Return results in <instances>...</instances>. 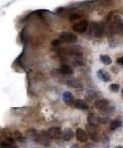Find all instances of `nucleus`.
I'll use <instances>...</instances> for the list:
<instances>
[{
  "label": "nucleus",
  "mask_w": 123,
  "mask_h": 148,
  "mask_svg": "<svg viewBox=\"0 0 123 148\" xmlns=\"http://www.w3.org/2000/svg\"><path fill=\"white\" fill-rule=\"evenodd\" d=\"M119 127H121V121L119 120H114L111 122L110 124V129L111 130H116L117 128H119Z\"/></svg>",
  "instance_id": "2eb2a0df"
},
{
  "label": "nucleus",
  "mask_w": 123,
  "mask_h": 148,
  "mask_svg": "<svg viewBox=\"0 0 123 148\" xmlns=\"http://www.w3.org/2000/svg\"><path fill=\"white\" fill-rule=\"evenodd\" d=\"M73 136H74L73 131L71 130L70 128H67V129H65L64 132H63V135H62V137H63V139H64V140H66V141H69V140L72 139Z\"/></svg>",
  "instance_id": "1a4fd4ad"
},
{
  "label": "nucleus",
  "mask_w": 123,
  "mask_h": 148,
  "mask_svg": "<svg viewBox=\"0 0 123 148\" xmlns=\"http://www.w3.org/2000/svg\"><path fill=\"white\" fill-rule=\"evenodd\" d=\"M59 72L64 75H71L73 74V69L71 68L70 65L65 64V65H62L61 68H59Z\"/></svg>",
  "instance_id": "f8f14e48"
},
{
  "label": "nucleus",
  "mask_w": 123,
  "mask_h": 148,
  "mask_svg": "<svg viewBox=\"0 0 123 148\" xmlns=\"http://www.w3.org/2000/svg\"><path fill=\"white\" fill-rule=\"evenodd\" d=\"M117 62H118V63H121V64L123 65V56H122V57H120V58L117 59Z\"/></svg>",
  "instance_id": "6ab92c4d"
},
{
  "label": "nucleus",
  "mask_w": 123,
  "mask_h": 148,
  "mask_svg": "<svg viewBox=\"0 0 123 148\" xmlns=\"http://www.w3.org/2000/svg\"><path fill=\"white\" fill-rule=\"evenodd\" d=\"M61 39L65 42H68V43H75L77 41V37L75 35H73L72 33H68V32H64L62 33L59 35Z\"/></svg>",
  "instance_id": "f257e3e1"
},
{
  "label": "nucleus",
  "mask_w": 123,
  "mask_h": 148,
  "mask_svg": "<svg viewBox=\"0 0 123 148\" xmlns=\"http://www.w3.org/2000/svg\"><path fill=\"white\" fill-rule=\"evenodd\" d=\"M0 146H1V148H18V146L10 141H3Z\"/></svg>",
  "instance_id": "ddd939ff"
},
{
  "label": "nucleus",
  "mask_w": 123,
  "mask_h": 148,
  "mask_svg": "<svg viewBox=\"0 0 123 148\" xmlns=\"http://www.w3.org/2000/svg\"><path fill=\"white\" fill-rule=\"evenodd\" d=\"M122 95H123V90H122Z\"/></svg>",
  "instance_id": "4be33fe9"
},
{
  "label": "nucleus",
  "mask_w": 123,
  "mask_h": 148,
  "mask_svg": "<svg viewBox=\"0 0 123 148\" xmlns=\"http://www.w3.org/2000/svg\"><path fill=\"white\" fill-rule=\"evenodd\" d=\"M70 148H78V146H77L76 145V144H73V145L72 146H71V147Z\"/></svg>",
  "instance_id": "aec40b11"
},
{
  "label": "nucleus",
  "mask_w": 123,
  "mask_h": 148,
  "mask_svg": "<svg viewBox=\"0 0 123 148\" xmlns=\"http://www.w3.org/2000/svg\"><path fill=\"white\" fill-rule=\"evenodd\" d=\"M108 106H109V102H108L107 99H101V100H97L95 102V107L100 110H106Z\"/></svg>",
  "instance_id": "6e6552de"
},
{
  "label": "nucleus",
  "mask_w": 123,
  "mask_h": 148,
  "mask_svg": "<svg viewBox=\"0 0 123 148\" xmlns=\"http://www.w3.org/2000/svg\"><path fill=\"white\" fill-rule=\"evenodd\" d=\"M47 134H48L49 138H51V139H59V138H62V135H63L61 129L55 128V127L49 129Z\"/></svg>",
  "instance_id": "7ed1b4c3"
},
{
  "label": "nucleus",
  "mask_w": 123,
  "mask_h": 148,
  "mask_svg": "<svg viewBox=\"0 0 123 148\" xmlns=\"http://www.w3.org/2000/svg\"><path fill=\"white\" fill-rule=\"evenodd\" d=\"M115 148H123L122 146H117V147H115Z\"/></svg>",
  "instance_id": "412c9836"
},
{
  "label": "nucleus",
  "mask_w": 123,
  "mask_h": 148,
  "mask_svg": "<svg viewBox=\"0 0 123 148\" xmlns=\"http://www.w3.org/2000/svg\"><path fill=\"white\" fill-rule=\"evenodd\" d=\"M97 123H100L99 116H97V114H95V113H90L89 116H88V124L97 126Z\"/></svg>",
  "instance_id": "9b49d317"
},
{
  "label": "nucleus",
  "mask_w": 123,
  "mask_h": 148,
  "mask_svg": "<svg viewBox=\"0 0 123 148\" xmlns=\"http://www.w3.org/2000/svg\"><path fill=\"white\" fill-rule=\"evenodd\" d=\"M75 106L78 109H82V110H85V109L88 108L87 103L84 100H82V99H78V100L75 101Z\"/></svg>",
  "instance_id": "9d476101"
},
{
  "label": "nucleus",
  "mask_w": 123,
  "mask_h": 148,
  "mask_svg": "<svg viewBox=\"0 0 123 148\" xmlns=\"http://www.w3.org/2000/svg\"><path fill=\"white\" fill-rule=\"evenodd\" d=\"M87 28H88V23L86 22V21H81V22H79L78 24H76L73 27L74 31H76V32H78V33L85 32V31L87 30Z\"/></svg>",
  "instance_id": "20e7f679"
},
{
  "label": "nucleus",
  "mask_w": 123,
  "mask_h": 148,
  "mask_svg": "<svg viewBox=\"0 0 123 148\" xmlns=\"http://www.w3.org/2000/svg\"><path fill=\"white\" fill-rule=\"evenodd\" d=\"M90 33H91L93 36H95V37L102 36L103 30H102L101 25L97 24V23H91V25H90Z\"/></svg>",
  "instance_id": "f03ea898"
},
{
  "label": "nucleus",
  "mask_w": 123,
  "mask_h": 148,
  "mask_svg": "<svg viewBox=\"0 0 123 148\" xmlns=\"http://www.w3.org/2000/svg\"><path fill=\"white\" fill-rule=\"evenodd\" d=\"M76 137H77V140L80 142H85L87 140V134L84 130L82 129H78L76 131Z\"/></svg>",
  "instance_id": "39448f33"
},
{
  "label": "nucleus",
  "mask_w": 123,
  "mask_h": 148,
  "mask_svg": "<svg viewBox=\"0 0 123 148\" xmlns=\"http://www.w3.org/2000/svg\"><path fill=\"white\" fill-rule=\"evenodd\" d=\"M100 58H101L102 62L105 63V64H107V65H109V64H111V63H112V59L108 56V55H101V57H100Z\"/></svg>",
  "instance_id": "dca6fc26"
},
{
  "label": "nucleus",
  "mask_w": 123,
  "mask_h": 148,
  "mask_svg": "<svg viewBox=\"0 0 123 148\" xmlns=\"http://www.w3.org/2000/svg\"><path fill=\"white\" fill-rule=\"evenodd\" d=\"M61 43H62L61 40H53V41L51 42V44H53V46H59V45H61Z\"/></svg>",
  "instance_id": "a211bd4d"
},
{
  "label": "nucleus",
  "mask_w": 123,
  "mask_h": 148,
  "mask_svg": "<svg viewBox=\"0 0 123 148\" xmlns=\"http://www.w3.org/2000/svg\"><path fill=\"white\" fill-rule=\"evenodd\" d=\"M63 99H64V101L67 103V104L69 105H73L74 104V96H73L72 93H70V92H65L64 94H63Z\"/></svg>",
  "instance_id": "423d86ee"
},
{
  "label": "nucleus",
  "mask_w": 123,
  "mask_h": 148,
  "mask_svg": "<svg viewBox=\"0 0 123 148\" xmlns=\"http://www.w3.org/2000/svg\"><path fill=\"white\" fill-rule=\"evenodd\" d=\"M97 77H99L102 81H104V82H108V81H110V79H111L110 74L105 70L97 71Z\"/></svg>",
  "instance_id": "0eeeda50"
},
{
  "label": "nucleus",
  "mask_w": 123,
  "mask_h": 148,
  "mask_svg": "<svg viewBox=\"0 0 123 148\" xmlns=\"http://www.w3.org/2000/svg\"><path fill=\"white\" fill-rule=\"evenodd\" d=\"M68 85L71 86V87H74V88H81L82 87L81 83H80L79 81H77V80H70V81H68Z\"/></svg>",
  "instance_id": "4468645a"
},
{
  "label": "nucleus",
  "mask_w": 123,
  "mask_h": 148,
  "mask_svg": "<svg viewBox=\"0 0 123 148\" xmlns=\"http://www.w3.org/2000/svg\"><path fill=\"white\" fill-rule=\"evenodd\" d=\"M110 89L114 92L119 91V84H112V85L110 86Z\"/></svg>",
  "instance_id": "f3484780"
}]
</instances>
